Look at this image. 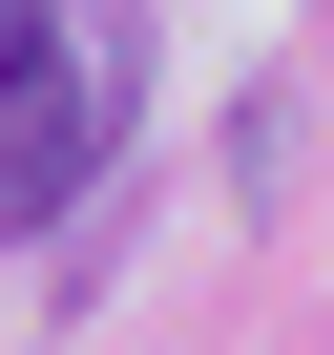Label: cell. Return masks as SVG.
<instances>
[{"label":"cell","mask_w":334,"mask_h":355,"mask_svg":"<svg viewBox=\"0 0 334 355\" xmlns=\"http://www.w3.org/2000/svg\"><path fill=\"white\" fill-rule=\"evenodd\" d=\"M105 125H125V84L84 63V21H63V0H0V230H42V209H84V167H105Z\"/></svg>","instance_id":"1"}]
</instances>
